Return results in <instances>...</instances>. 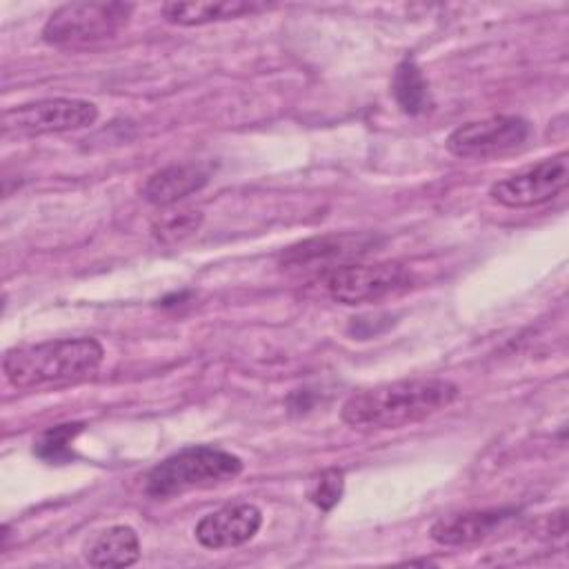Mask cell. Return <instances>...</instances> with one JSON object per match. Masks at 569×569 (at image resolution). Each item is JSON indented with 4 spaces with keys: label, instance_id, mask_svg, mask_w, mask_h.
Wrapping results in <instances>:
<instances>
[{
    "label": "cell",
    "instance_id": "obj_1",
    "mask_svg": "<svg viewBox=\"0 0 569 569\" xmlns=\"http://www.w3.org/2000/svg\"><path fill=\"white\" fill-rule=\"evenodd\" d=\"M460 396L445 378H405L351 393L340 416L353 429H400L447 409Z\"/></svg>",
    "mask_w": 569,
    "mask_h": 569
},
{
    "label": "cell",
    "instance_id": "obj_2",
    "mask_svg": "<svg viewBox=\"0 0 569 569\" xmlns=\"http://www.w3.org/2000/svg\"><path fill=\"white\" fill-rule=\"evenodd\" d=\"M102 360L104 349L96 338H60L9 349L2 373L16 389H40L78 382L98 371Z\"/></svg>",
    "mask_w": 569,
    "mask_h": 569
},
{
    "label": "cell",
    "instance_id": "obj_3",
    "mask_svg": "<svg viewBox=\"0 0 569 569\" xmlns=\"http://www.w3.org/2000/svg\"><path fill=\"white\" fill-rule=\"evenodd\" d=\"M242 460L224 449L196 445L180 449L156 467L144 478V493L156 500L173 498L193 489H209L224 485L240 476Z\"/></svg>",
    "mask_w": 569,
    "mask_h": 569
},
{
    "label": "cell",
    "instance_id": "obj_4",
    "mask_svg": "<svg viewBox=\"0 0 569 569\" xmlns=\"http://www.w3.org/2000/svg\"><path fill=\"white\" fill-rule=\"evenodd\" d=\"M131 2H69L58 7L42 27V40L51 47L82 49L120 33L131 13Z\"/></svg>",
    "mask_w": 569,
    "mask_h": 569
},
{
    "label": "cell",
    "instance_id": "obj_5",
    "mask_svg": "<svg viewBox=\"0 0 569 569\" xmlns=\"http://www.w3.org/2000/svg\"><path fill=\"white\" fill-rule=\"evenodd\" d=\"M413 273L402 262H373V264H345L329 269L322 276V289L340 305H365L407 291Z\"/></svg>",
    "mask_w": 569,
    "mask_h": 569
},
{
    "label": "cell",
    "instance_id": "obj_6",
    "mask_svg": "<svg viewBox=\"0 0 569 569\" xmlns=\"http://www.w3.org/2000/svg\"><path fill=\"white\" fill-rule=\"evenodd\" d=\"M98 120V107L82 98H42L9 107L0 127L4 136H44L76 131Z\"/></svg>",
    "mask_w": 569,
    "mask_h": 569
},
{
    "label": "cell",
    "instance_id": "obj_7",
    "mask_svg": "<svg viewBox=\"0 0 569 569\" xmlns=\"http://www.w3.org/2000/svg\"><path fill=\"white\" fill-rule=\"evenodd\" d=\"M569 184V153L558 151L491 184L489 196L502 207L522 209L549 202Z\"/></svg>",
    "mask_w": 569,
    "mask_h": 569
},
{
    "label": "cell",
    "instance_id": "obj_8",
    "mask_svg": "<svg viewBox=\"0 0 569 569\" xmlns=\"http://www.w3.org/2000/svg\"><path fill=\"white\" fill-rule=\"evenodd\" d=\"M385 242L371 231H336L300 240L280 253L282 269H336L376 251Z\"/></svg>",
    "mask_w": 569,
    "mask_h": 569
},
{
    "label": "cell",
    "instance_id": "obj_9",
    "mask_svg": "<svg viewBox=\"0 0 569 569\" xmlns=\"http://www.w3.org/2000/svg\"><path fill=\"white\" fill-rule=\"evenodd\" d=\"M531 122L522 116H489L456 127L447 138V149L458 158H493L527 142Z\"/></svg>",
    "mask_w": 569,
    "mask_h": 569
},
{
    "label": "cell",
    "instance_id": "obj_10",
    "mask_svg": "<svg viewBox=\"0 0 569 569\" xmlns=\"http://www.w3.org/2000/svg\"><path fill=\"white\" fill-rule=\"evenodd\" d=\"M262 525V511L253 502H231L207 516L196 527V540L204 549H231L249 542Z\"/></svg>",
    "mask_w": 569,
    "mask_h": 569
},
{
    "label": "cell",
    "instance_id": "obj_11",
    "mask_svg": "<svg viewBox=\"0 0 569 569\" xmlns=\"http://www.w3.org/2000/svg\"><path fill=\"white\" fill-rule=\"evenodd\" d=\"M516 509H482V511H465L438 518L429 536L433 542L442 547H471L491 538L498 529H502Z\"/></svg>",
    "mask_w": 569,
    "mask_h": 569
},
{
    "label": "cell",
    "instance_id": "obj_12",
    "mask_svg": "<svg viewBox=\"0 0 569 569\" xmlns=\"http://www.w3.org/2000/svg\"><path fill=\"white\" fill-rule=\"evenodd\" d=\"M207 182H209V171L200 164H193V162L169 164L147 178L142 187V196L147 202L156 207H169L200 191Z\"/></svg>",
    "mask_w": 569,
    "mask_h": 569
},
{
    "label": "cell",
    "instance_id": "obj_13",
    "mask_svg": "<svg viewBox=\"0 0 569 569\" xmlns=\"http://www.w3.org/2000/svg\"><path fill=\"white\" fill-rule=\"evenodd\" d=\"M82 556L91 567L100 569L131 567L140 558V540L133 527L113 525L91 536L84 542Z\"/></svg>",
    "mask_w": 569,
    "mask_h": 569
},
{
    "label": "cell",
    "instance_id": "obj_14",
    "mask_svg": "<svg viewBox=\"0 0 569 569\" xmlns=\"http://www.w3.org/2000/svg\"><path fill=\"white\" fill-rule=\"evenodd\" d=\"M269 9L264 2H247V0H222V2H164L162 16L171 24L180 27H200L209 22L233 20L242 16H251Z\"/></svg>",
    "mask_w": 569,
    "mask_h": 569
},
{
    "label": "cell",
    "instance_id": "obj_15",
    "mask_svg": "<svg viewBox=\"0 0 569 569\" xmlns=\"http://www.w3.org/2000/svg\"><path fill=\"white\" fill-rule=\"evenodd\" d=\"M391 91L398 107L409 116H418L429 107V87L413 58H405L396 67Z\"/></svg>",
    "mask_w": 569,
    "mask_h": 569
},
{
    "label": "cell",
    "instance_id": "obj_16",
    "mask_svg": "<svg viewBox=\"0 0 569 569\" xmlns=\"http://www.w3.org/2000/svg\"><path fill=\"white\" fill-rule=\"evenodd\" d=\"M82 431V425L80 422H67V425H56L47 431L40 433V438L33 442V453L40 458V460H47V462H67L69 458H73V451H71V442L73 438Z\"/></svg>",
    "mask_w": 569,
    "mask_h": 569
},
{
    "label": "cell",
    "instance_id": "obj_17",
    "mask_svg": "<svg viewBox=\"0 0 569 569\" xmlns=\"http://www.w3.org/2000/svg\"><path fill=\"white\" fill-rule=\"evenodd\" d=\"M202 224V211L198 209H182V211H171L158 218L151 227V233L160 242H178L198 231Z\"/></svg>",
    "mask_w": 569,
    "mask_h": 569
},
{
    "label": "cell",
    "instance_id": "obj_18",
    "mask_svg": "<svg viewBox=\"0 0 569 569\" xmlns=\"http://www.w3.org/2000/svg\"><path fill=\"white\" fill-rule=\"evenodd\" d=\"M345 491V471L338 467L322 469L307 485V498L322 511H331Z\"/></svg>",
    "mask_w": 569,
    "mask_h": 569
}]
</instances>
